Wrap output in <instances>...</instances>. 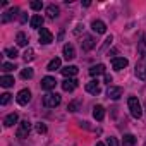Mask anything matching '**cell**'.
<instances>
[{
    "label": "cell",
    "instance_id": "obj_1",
    "mask_svg": "<svg viewBox=\"0 0 146 146\" xmlns=\"http://www.w3.org/2000/svg\"><path fill=\"white\" fill-rule=\"evenodd\" d=\"M127 107H129V112L134 119H141L143 115V108H141V103L136 96H129L127 98Z\"/></svg>",
    "mask_w": 146,
    "mask_h": 146
},
{
    "label": "cell",
    "instance_id": "obj_2",
    "mask_svg": "<svg viewBox=\"0 0 146 146\" xmlns=\"http://www.w3.org/2000/svg\"><path fill=\"white\" fill-rule=\"evenodd\" d=\"M60 102H62V98H60L58 93H46L43 96V105L46 108H55V107L60 105Z\"/></svg>",
    "mask_w": 146,
    "mask_h": 146
},
{
    "label": "cell",
    "instance_id": "obj_3",
    "mask_svg": "<svg viewBox=\"0 0 146 146\" xmlns=\"http://www.w3.org/2000/svg\"><path fill=\"white\" fill-rule=\"evenodd\" d=\"M29 132H31V122H29L28 119L21 120V122H19V125H17L16 136H17L19 139H24V137H28V136H29Z\"/></svg>",
    "mask_w": 146,
    "mask_h": 146
},
{
    "label": "cell",
    "instance_id": "obj_4",
    "mask_svg": "<svg viewBox=\"0 0 146 146\" xmlns=\"http://www.w3.org/2000/svg\"><path fill=\"white\" fill-rule=\"evenodd\" d=\"M136 78L141 81L146 79V55H141L136 64Z\"/></svg>",
    "mask_w": 146,
    "mask_h": 146
},
{
    "label": "cell",
    "instance_id": "obj_5",
    "mask_svg": "<svg viewBox=\"0 0 146 146\" xmlns=\"http://www.w3.org/2000/svg\"><path fill=\"white\" fill-rule=\"evenodd\" d=\"M95 45H96V40H95L91 35L83 36V41H81V50H83V52H90V50H93Z\"/></svg>",
    "mask_w": 146,
    "mask_h": 146
},
{
    "label": "cell",
    "instance_id": "obj_6",
    "mask_svg": "<svg viewBox=\"0 0 146 146\" xmlns=\"http://www.w3.org/2000/svg\"><path fill=\"white\" fill-rule=\"evenodd\" d=\"M16 102H17L19 105H28V103L31 102V91H29L28 88L21 90V91L17 93V96H16Z\"/></svg>",
    "mask_w": 146,
    "mask_h": 146
},
{
    "label": "cell",
    "instance_id": "obj_7",
    "mask_svg": "<svg viewBox=\"0 0 146 146\" xmlns=\"http://www.w3.org/2000/svg\"><path fill=\"white\" fill-rule=\"evenodd\" d=\"M62 53H64V58L65 60H74L76 58V48L72 43H65L64 48H62Z\"/></svg>",
    "mask_w": 146,
    "mask_h": 146
},
{
    "label": "cell",
    "instance_id": "obj_8",
    "mask_svg": "<svg viewBox=\"0 0 146 146\" xmlns=\"http://www.w3.org/2000/svg\"><path fill=\"white\" fill-rule=\"evenodd\" d=\"M52 41H53L52 31L46 29V28H41V29H40V43H41V45H50Z\"/></svg>",
    "mask_w": 146,
    "mask_h": 146
},
{
    "label": "cell",
    "instance_id": "obj_9",
    "mask_svg": "<svg viewBox=\"0 0 146 146\" xmlns=\"http://www.w3.org/2000/svg\"><path fill=\"white\" fill-rule=\"evenodd\" d=\"M55 86H57V79H55V78H52V76H45V78L41 79V90H45V91H52V90H55Z\"/></svg>",
    "mask_w": 146,
    "mask_h": 146
},
{
    "label": "cell",
    "instance_id": "obj_10",
    "mask_svg": "<svg viewBox=\"0 0 146 146\" xmlns=\"http://www.w3.org/2000/svg\"><path fill=\"white\" fill-rule=\"evenodd\" d=\"M86 91H88L90 95H95V96H98V95L102 93V86H100L98 79H93V81L86 83Z\"/></svg>",
    "mask_w": 146,
    "mask_h": 146
},
{
    "label": "cell",
    "instance_id": "obj_11",
    "mask_svg": "<svg viewBox=\"0 0 146 146\" xmlns=\"http://www.w3.org/2000/svg\"><path fill=\"white\" fill-rule=\"evenodd\" d=\"M129 65V60L125 58V57H113L112 58V67L115 69V70H122V69H125Z\"/></svg>",
    "mask_w": 146,
    "mask_h": 146
},
{
    "label": "cell",
    "instance_id": "obj_12",
    "mask_svg": "<svg viewBox=\"0 0 146 146\" xmlns=\"http://www.w3.org/2000/svg\"><path fill=\"white\" fill-rule=\"evenodd\" d=\"M76 88H78V81H76L74 78H65V79L62 81V90H64V91H67V93L74 91Z\"/></svg>",
    "mask_w": 146,
    "mask_h": 146
},
{
    "label": "cell",
    "instance_id": "obj_13",
    "mask_svg": "<svg viewBox=\"0 0 146 146\" xmlns=\"http://www.w3.org/2000/svg\"><path fill=\"white\" fill-rule=\"evenodd\" d=\"M122 95H124V90L120 86H108V90H107V96L112 100H119Z\"/></svg>",
    "mask_w": 146,
    "mask_h": 146
},
{
    "label": "cell",
    "instance_id": "obj_14",
    "mask_svg": "<svg viewBox=\"0 0 146 146\" xmlns=\"http://www.w3.org/2000/svg\"><path fill=\"white\" fill-rule=\"evenodd\" d=\"M91 29H93L96 35H103V33H107V24H105L103 21H100V19H95V21L91 23Z\"/></svg>",
    "mask_w": 146,
    "mask_h": 146
},
{
    "label": "cell",
    "instance_id": "obj_15",
    "mask_svg": "<svg viewBox=\"0 0 146 146\" xmlns=\"http://www.w3.org/2000/svg\"><path fill=\"white\" fill-rule=\"evenodd\" d=\"M17 12H19V9L17 7H12V9H9V11H5L4 14H2V19H0V21H2L4 24L5 23H9V21H12L16 16H17Z\"/></svg>",
    "mask_w": 146,
    "mask_h": 146
},
{
    "label": "cell",
    "instance_id": "obj_16",
    "mask_svg": "<svg viewBox=\"0 0 146 146\" xmlns=\"http://www.w3.org/2000/svg\"><path fill=\"white\" fill-rule=\"evenodd\" d=\"M43 21H45V19H43L40 14H35V16L31 17V21H29V26H31L33 29H40V28L43 26Z\"/></svg>",
    "mask_w": 146,
    "mask_h": 146
},
{
    "label": "cell",
    "instance_id": "obj_17",
    "mask_svg": "<svg viewBox=\"0 0 146 146\" xmlns=\"http://www.w3.org/2000/svg\"><path fill=\"white\" fill-rule=\"evenodd\" d=\"M93 117H95L98 122H102V120L105 119V108H103L102 105H95V107H93Z\"/></svg>",
    "mask_w": 146,
    "mask_h": 146
},
{
    "label": "cell",
    "instance_id": "obj_18",
    "mask_svg": "<svg viewBox=\"0 0 146 146\" xmlns=\"http://www.w3.org/2000/svg\"><path fill=\"white\" fill-rule=\"evenodd\" d=\"M17 120H19V115H17L16 112H12V113H9V115L4 119V125H5V127H12L14 124H17Z\"/></svg>",
    "mask_w": 146,
    "mask_h": 146
},
{
    "label": "cell",
    "instance_id": "obj_19",
    "mask_svg": "<svg viewBox=\"0 0 146 146\" xmlns=\"http://www.w3.org/2000/svg\"><path fill=\"white\" fill-rule=\"evenodd\" d=\"M60 72H62L65 78H74V76L78 74V67H76V65H67V67L60 69Z\"/></svg>",
    "mask_w": 146,
    "mask_h": 146
},
{
    "label": "cell",
    "instance_id": "obj_20",
    "mask_svg": "<svg viewBox=\"0 0 146 146\" xmlns=\"http://www.w3.org/2000/svg\"><path fill=\"white\" fill-rule=\"evenodd\" d=\"M58 14H60V9H58V5H55V4H50V5L46 7V16H48L50 19H55V17H58Z\"/></svg>",
    "mask_w": 146,
    "mask_h": 146
},
{
    "label": "cell",
    "instance_id": "obj_21",
    "mask_svg": "<svg viewBox=\"0 0 146 146\" xmlns=\"http://www.w3.org/2000/svg\"><path fill=\"white\" fill-rule=\"evenodd\" d=\"M100 74H107L105 72V65L103 64H98V65H93V67H90V76H100Z\"/></svg>",
    "mask_w": 146,
    "mask_h": 146
},
{
    "label": "cell",
    "instance_id": "obj_22",
    "mask_svg": "<svg viewBox=\"0 0 146 146\" xmlns=\"http://www.w3.org/2000/svg\"><path fill=\"white\" fill-rule=\"evenodd\" d=\"M60 65H62V60H60L58 57H55V58H52V60L48 62V65H46V70H50V72H53V70H57V69H60Z\"/></svg>",
    "mask_w": 146,
    "mask_h": 146
},
{
    "label": "cell",
    "instance_id": "obj_23",
    "mask_svg": "<svg viewBox=\"0 0 146 146\" xmlns=\"http://www.w3.org/2000/svg\"><path fill=\"white\" fill-rule=\"evenodd\" d=\"M0 86L2 88H11V86H14V78L12 76H2L0 78Z\"/></svg>",
    "mask_w": 146,
    "mask_h": 146
},
{
    "label": "cell",
    "instance_id": "obj_24",
    "mask_svg": "<svg viewBox=\"0 0 146 146\" xmlns=\"http://www.w3.org/2000/svg\"><path fill=\"white\" fill-rule=\"evenodd\" d=\"M16 43H17V46H28V36L23 31H19L16 36Z\"/></svg>",
    "mask_w": 146,
    "mask_h": 146
},
{
    "label": "cell",
    "instance_id": "obj_25",
    "mask_svg": "<svg viewBox=\"0 0 146 146\" xmlns=\"http://www.w3.org/2000/svg\"><path fill=\"white\" fill-rule=\"evenodd\" d=\"M134 144H136L134 134H124V137H122V146H134Z\"/></svg>",
    "mask_w": 146,
    "mask_h": 146
},
{
    "label": "cell",
    "instance_id": "obj_26",
    "mask_svg": "<svg viewBox=\"0 0 146 146\" xmlns=\"http://www.w3.org/2000/svg\"><path fill=\"white\" fill-rule=\"evenodd\" d=\"M33 76H35V70H33L31 67H26V69L21 70V78H23L24 81H26V79H31Z\"/></svg>",
    "mask_w": 146,
    "mask_h": 146
},
{
    "label": "cell",
    "instance_id": "obj_27",
    "mask_svg": "<svg viewBox=\"0 0 146 146\" xmlns=\"http://www.w3.org/2000/svg\"><path fill=\"white\" fill-rule=\"evenodd\" d=\"M4 53H5L9 58H17V55H19V52H17V48H16V46H9V48H5V50H4Z\"/></svg>",
    "mask_w": 146,
    "mask_h": 146
},
{
    "label": "cell",
    "instance_id": "obj_28",
    "mask_svg": "<svg viewBox=\"0 0 146 146\" xmlns=\"http://www.w3.org/2000/svg\"><path fill=\"white\" fill-rule=\"evenodd\" d=\"M23 58H24V62H31V60L35 58V50L28 46V48H26V52H24V57H23Z\"/></svg>",
    "mask_w": 146,
    "mask_h": 146
},
{
    "label": "cell",
    "instance_id": "obj_29",
    "mask_svg": "<svg viewBox=\"0 0 146 146\" xmlns=\"http://www.w3.org/2000/svg\"><path fill=\"white\" fill-rule=\"evenodd\" d=\"M79 105H81V102H79V100H74V102H70V103L67 105V110H69V112H78V110H79Z\"/></svg>",
    "mask_w": 146,
    "mask_h": 146
},
{
    "label": "cell",
    "instance_id": "obj_30",
    "mask_svg": "<svg viewBox=\"0 0 146 146\" xmlns=\"http://www.w3.org/2000/svg\"><path fill=\"white\" fill-rule=\"evenodd\" d=\"M29 7L33 9V11H41V7H43V2H40V0H33V2L29 4Z\"/></svg>",
    "mask_w": 146,
    "mask_h": 146
},
{
    "label": "cell",
    "instance_id": "obj_31",
    "mask_svg": "<svg viewBox=\"0 0 146 146\" xmlns=\"http://www.w3.org/2000/svg\"><path fill=\"white\" fill-rule=\"evenodd\" d=\"M11 100H12V95H11V93H4L2 98H0V103H2V105H7Z\"/></svg>",
    "mask_w": 146,
    "mask_h": 146
},
{
    "label": "cell",
    "instance_id": "obj_32",
    "mask_svg": "<svg viewBox=\"0 0 146 146\" xmlns=\"http://www.w3.org/2000/svg\"><path fill=\"white\" fill-rule=\"evenodd\" d=\"M16 67H14V64H9V62H4L2 64V70L4 72H11V70H14Z\"/></svg>",
    "mask_w": 146,
    "mask_h": 146
},
{
    "label": "cell",
    "instance_id": "obj_33",
    "mask_svg": "<svg viewBox=\"0 0 146 146\" xmlns=\"http://www.w3.org/2000/svg\"><path fill=\"white\" fill-rule=\"evenodd\" d=\"M139 53L141 55H146V38H143L139 41Z\"/></svg>",
    "mask_w": 146,
    "mask_h": 146
},
{
    "label": "cell",
    "instance_id": "obj_34",
    "mask_svg": "<svg viewBox=\"0 0 146 146\" xmlns=\"http://www.w3.org/2000/svg\"><path fill=\"white\" fill-rule=\"evenodd\" d=\"M107 146H119V141H117V137H113V136L107 137Z\"/></svg>",
    "mask_w": 146,
    "mask_h": 146
},
{
    "label": "cell",
    "instance_id": "obj_35",
    "mask_svg": "<svg viewBox=\"0 0 146 146\" xmlns=\"http://www.w3.org/2000/svg\"><path fill=\"white\" fill-rule=\"evenodd\" d=\"M36 132L45 134V132H46V125H45V124H41V122H38V124H36Z\"/></svg>",
    "mask_w": 146,
    "mask_h": 146
},
{
    "label": "cell",
    "instance_id": "obj_36",
    "mask_svg": "<svg viewBox=\"0 0 146 146\" xmlns=\"http://www.w3.org/2000/svg\"><path fill=\"white\" fill-rule=\"evenodd\" d=\"M112 40H113V36L110 35V36H107V40H105V43H103V46H102V50H105L108 45H112Z\"/></svg>",
    "mask_w": 146,
    "mask_h": 146
},
{
    "label": "cell",
    "instance_id": "obj_37",
    "mask_svg": "<svg viewBox=\"0 0 146 146\" xmlns=\"http://www.w3.org/2000/svg\"><path fill=\"white\" fill-rule=\"evenodd\" d=\"M83 28H84V26H83V24H81V23H79V24H78V26H76V29H74V35H76V36H78V35H79V33H81V29H83Z\"/></svg>",
    "mask_w": 146,
    "mask_h": 146
},
{
    "label": "cell",
    "instance_id": "obj_38",
    "mask_svg": "<svg viewBox=\"0 0 146 146\" xmlns=\"http://www.w3.org/2000/svg\"><path fill=\"white\" fill-rule=\"evenodd\" d=\"M112 81H113V78H112L110 74H105V83H107L108 86H110V83H112Z\"/></svg>",
    "mask_w": 146,
    "mask_h": 146
},
{
    "label": "cell",
    "instance_id": "obj_39",
    "mask_svg": "<svg viewBox=\"0 0 146 146\" xmlns=\"http://www.w3.org/2000/svg\"><path fill=\"white\" fill-rule=\"evenodd\" d=\"M26 19H28V17H26V14H24V12H21V17H19V21H21V23H26Z\"/></svg>",
    "mask_w": 146,
    "mask_h": 146
},
{
    "label": "cell",
    "instance_id": "obj_40",
    "mask_svg": "<svg viewBox=\"0 0 146 146\" xmlns=\"http://www.w3.org/2000/svg\"><path fill=\"white\" fill-rule=\"evenodd\" d=\"M95 146H107V144H105V143H96Z\"/></svg>",
    "mask_w": 146,
    "mask_h": 146
}]
</instances>
